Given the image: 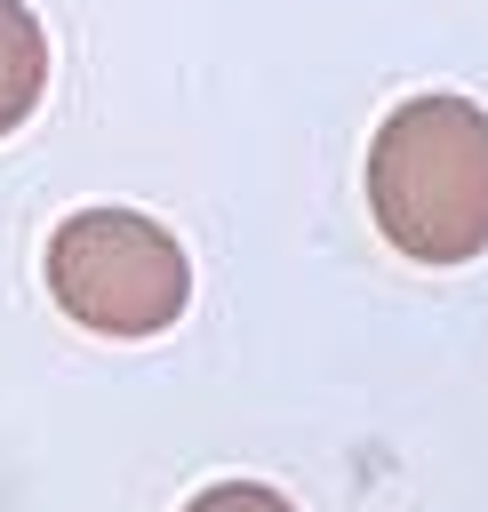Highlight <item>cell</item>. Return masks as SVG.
<instances>
[{"mask_svg": "<svg viewBox=\"0 0 488 512\" xmlns=\"http://www.w3.org/2000/svg\"><path fill=\"white\" fill-rule=\"evenodd\" d=\"M184 512H296L272 480H216V488H200Z\"/></svg>", "mask_w": 488, "mask_h": 512, "instance_id": "277c9868", "label": "cell"}, {"mask_svg": "<svg viewBox=\"0 0 488 512\" xmlns=\"http://www.w3.org/2000/svg\"><path fill=\"white\" fill-rule=\"evenodd\" d=\"M48 96V32L24 0H0V136H16Z\"/></svg>", "mask_w": 488, "mask_h": 512, "instance_id": "3957f363", "label": "cell"}, {"mask_svg": "<svg viewBox=\"0 0 488 512\" xmlns=\"http://www.w3.org/2000/svg\"><path fill=\"white\" fill-rule=\"evenodd\" d=\"M368 216L408 264L488 256V112L456 88L392 104L368 136Z\"/></svg>", "mask_w": 488, "mask_h": 512, "instance_id": "6da1fadb", "label": "cell"}, {"mask_svg": "<svg viewBox=\"0 0 488 512\" xmlns=\"http://www.w3.org/2000/svg\"><path fill=\"white\" fill-rule=\"evenodd\" d=\"M40 272H48L56 312L112 344H144L176 328L192 304V256L144 208H72L48 232Z\"/></svg>", "mask_w": 488, "mask_h": 512, "instance_id": "7a4b0ae2", "label": "cell"}]
</instances>
